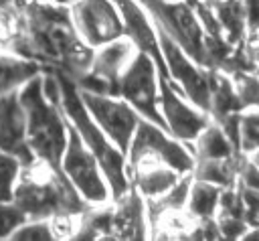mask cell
<instances>
[{
	"label": "cell",
	"instance_id": "obj_12",
	"mask_svg": "<svg viewBox=\"0 0 259 241\" xmlns=\"http://www.w3.org/2000/svg\"><path fill=\"white\" fill-rule=\"evenodd\" d=\"M71 16L81 38L93 49L123 36V20L113 0H75Z\"/></svg>",
	"mask_w": 259,
	"mask_h": 241
},
{
	"label": "cell",
	"instance_id": "obj_35",
	"mask_svg": "<svg viewBox=\"0 0 259 241\" xmlns=\"http://www.w3.org/2000/svg\"><path fill=\"white\" fill-rule=\"evenodd\" d=\"M28 0H0V12H22Z\"/></svg>",
	"mask_w": 259,
	"mask_h": 241
},
{
	"label": "cell",
	"instance_id": "obj_8",
	"mask_svg": "<svg viewBox=\"0 0 259 241\" xmlns=\"http://www.w3.org/2000/svg\"><path fill=\"white\" fill-rule=\"evenodd\" d=\"M69 138L63 154V172L79 190V194L91 205H103L111 198L109 184L103 176V170L91 150L83 144L77 130L67 122Z\"/></svg>",
	"mask_w": 259,
	"mask_h": 241
},
{
	"label": "cell",
	"instance_id": "obj_29",
	"mask_svg": "<svg viewBox=\"0 0 259 241\" xmlns=\"http://www.w3.org/2000/svg\"><path fill=\"white\" fill-rule=\"evenodd\" d=\"M24 221V213L12 200H0V239H10Z\"/></svg>",
	"mask_w": 259,
	"mask_h": 241
},
{
	"label": "cell",
	"instance_id": "obj_5",
	"mask_svg": "<svg viewBox=\"0 0 259 241\" xmlns=\"http://www.w3.org/2000/svg\"><path fill=\"white\" fill-rule=\"evenodd\" d=\"M152 22L162 28L190 59L206 69L210 34L204 30L192 4L182 0H138Z\"/></svg>",
	"mask_w": 259,
	"mask_h": 241
},
{
	"label": "cell",
	"instance_id": "obj_25",
	"mask_svg": "<svg viewBox=\"0 0 259 241\" xmlns=\"http://www.w3.org/2000/svg\"><path fill=\"white\" fill-rule=\"evenodd\" d=\"M239 150L251 154L259 150V107L241 111L239 119Z\"/></svg>",
	"mask_w": 259,
	"mask_h": 241
},
{
	"label": "cell",
	"instance_id": "obj_31",
	"mask_svg": "<svg viewBox=\"0 0 259 241\" xmlns=\"http://www.w3.org/2000/svg\"><path fill=\"white\" fill-rule=\"evenodd\" d=\"M214 219L223 239H243V235L249 231V225L245 219L227 217V215H214Z\"/></svg>",
	"mask_w": 259,
	"mask_h": 241
},
{
	"label": "cell",
	"instance_id": "obj_4",
	"mask_svg": "<svg viewBox=\"0 0 259 241\" xmlns=\"http://www.w3.org/2000/svg\"><path fill=\"white\" fill-rule=\"evenodd\" d=\"M57 81H59V89H61V107L63 113L67 117V122L77 130L79 138L83 140V144L91 150V154L97 158L103 176L109 184V192H111V200L119 198L121 194H125L130 190V176H127V162H125V154L109 140V136L99 128V124L91 117L89 109L85 107L79 87L75 85V81L59 71H53Z\"/></svg>",
	"mask_w": 259,
	"mask_h": 241
},
{
	"label": "cell",
	"instance_id": "obj_3",
	"mask_svg": "<svg viewBox=\"0 0 259 241\" xmlns=\"http://www.w3.org/2000/svg\"><path fill=\"white\" fill-rule=\"evenodd\" d=\"M12 203L24 213L26 221L79 217L93 207L79 194L67 174L55 172L38 160L22 166L12 190Z\"/></svg>",
	"mask_w": 259,
	"mask_h": 241
},
{
	"label": "cell",
	"instance_id": "obj_20",
	"mask_svg": "<svg viewBox=\"0 0 259 241\" xmlns=\"http://www.w3.org/2000/svg\"><path fill=\"white\" fill-rule=\"evenodd\" d=\"M42 67L30 59L0 49V95L20 89L26 81L40 75Z\"/></svg>",
	"mask_w": 259,
	"mask_h": 241
},
{
	"label": "cell",
	"instance_id": "obj_36",
	"mask_svg": "<svg viewBox=\"0 0 259 241\" xmlns=\"http://www.w3.org/2000/svg\"><path fill=\"white\" fill-rule=\"evenodd\" d=\"M182 2H188V4H192L194 6V10H198L202 4H206L208 0H182Z\"/></svg>",
	"mask_w": 259,
	"mask_h": 241
},
{
	"label": "cell",
	"instance_id": "obj_33",
	"mask_svg": "<svg viewBox=\"0 0 259 241\" xmlns=\"http://www.w3.org/2000/svg\"><path fill=\"white\" fill-rule=\"evenodd\" d=\"M243 51L247 55V59L255 65V69L259 71V30L257 32H247L245 38L241 41Z\"/></svg>",
	"mask_w": 259,
	"mask_h": 241
},
{
	"label": "cell",
	"instance_id": "obj_38",
	"mask_svg": "<svg viewBox=\"0 0 259 241\" xmlns=\"http://www.w3.org/2000/svg\"><path fill=\"white\" fill-rule=\"evenodd\" d=\"M49 2H57V4H73L75 0H49Z\"/></svg>",
	"mask_w": 259,
	"mask_h": 241
},
{
	"label": "cell",
	"instance_id": "obj_34",
	"mask_svg": "<svg viewBox=\"0 0 259 241\" xmlns=\"http://www.w3.org/2000/svg\"><path fill=\"white\" fill-rule=\"evenodd\" d=\"M245 6V20H247V32L259 30V0H243Z\"/></svg>",
	"mask_w": 259,
	"mask_h": 241
},
{
	"label": "cell",
	"instance_id": "obj_26",
	"mask_svg": "<svg viewBox=\"0 0 259 241\" xmlns=\"http://www.w3.org/2000/svg\"><path fill=\"white\" fill-rule=\"evenodd\" d=\"M20 170H22L20 160L0 150V200H12V190L20 176Z\"/></svg>",
	"mask_w": 259,
	"mask_h": 241
},
{
	"label": "cell",
	"instance_id": "obj_2",
	"mask_svg": "<svg viewBox=\"0 0 259 241\" xmlns=\"http://www.w3.org/2000/svg\"><path fill=\"white\" fill-rule=\"evenodd\" d=\"M18 95L26 117V142L34 160L65 174L61 162L67 148L69 128L61 107V89L55 73L42 71L32 77L18 89Z\"/></svg>",
	"mask_w": 259,
	"mask_h": 241
},
{
	"label": "cell",
	"instance_id": "obj_17",
	"mask_svg": "<svg viewBox=\"0 0 259 241\" xmlns=\"http://www.w3.org/2000/svg\"><path fill=\"white\" fill-rule=\"evenodd\" d=\"M127 176L130 184L144 198H154L164 194L170 186H174L182 174L162 160L142 158L134 164H127Z\"/></svg>",
	"mask_w": 259,
	"mask_h": 241
},
{
	"label": "cell",
	"instance_id": "obj_32",
	"mask_svg": "<svg viewBox=\"0 0 259 241\" xmlns=\"http://www.w3.org/2000/svg\"><path fill=\"white\" fill-rule=\"evenodd\" d=\"M241 196H243V205H245V221L251 227H259V190L257 188H249L241 182H237Z\"/></svg>",
	"mask_w": 259,
	"mask_h": 241
},
{
	"label": "cell",
	"instance_id": "obj_14",
	"mask_svg": "<svg viewBox=\"0 0 259 241\" xmlns=\"http://www.w3.org/2000/svg\"><path fill=\"white\" fill-rule=\"evenodd\" d=\"M113 2L117 4V10L123 20V36H127L132 41L136 51L146 53L154 61V65L158 69V79L172 81L166 61H164V55H162L156 26H154L150 14L146 12V8L138 0H113Z\"/></svg>",
	"mask_w": 259,
	"mask_h": 241
},
{
	"label": "cell",
	"instance_id": "obj_23",
	"mask_svg": "<svg viewBox=\"0 0 259 241\" xmlns=\"http://www.w3.org/2000/svg\"><path fill=\"white\" fill-rule=\"evenodd\" d=\"M221 186L206 182V180H198L192 176V184H190V192H188V200H186V213L192 219H210L217 215V207H219V196H221Z\"/></svg>",
	"mask_w": 259,
	"mask_h": 241
},
{
	"label": "cell",
	"instance_id": "obj_21",
	"mask_svg": "<svg viewBox=\"0 0 259 241\" xmlns=\"http://www.w3.org/2000/svg\"><path fill=\"white\" fill-rule=\"evenodd\" d=\"M225 38L231 45H237L247 34V20H245V6L243 0H214L208 2Z\"/></svg>",
	"mask_w": 259,
	"mask_h": 241
},
{
	"label": "cell",
	"instance_id": "obj_6",
	"mask_svg": "<svg viewBox=\"0 0 259 241\" xmlns=\"http://www.w3.org/2000/svg\"><path fill=\"white\" fill-rule=\"evenodd\" d=\"M117 97L125 99L142 117L166 130V122L160 111L158 69L146 53L136 51L134 59L123 69L117 81Z\"/></svg>",
	"mask_w": 259,
	"mask_h": 241
},
{
	"label": "cell",
	"instance_id": "obj_28",
	"mask_svg": "<svg viewBox=\"0 0 259 241\" xmlns=\"http://www.w3.org/2000/svg\"><path fill=\"white\" fill-rule=\"evenodd\" d=\"M14 241H53L57 239L53 223L49 219H36V221H24L12 235Z\"/></svg>",
	"mask_w": 259,
	"mask_h": 241
},
{
	"label": "cell",
	"instance_id": "obj_39",
	"mask_svg": "<svg viewBox=\"0 0 259 241\" xmlns=\"http://www.w3.org/2000/svg\"><path fill=\"white\" fill-rule=\"evenodd\" d=\"M208 2H214V0H208Z\"/></svg>",
	"mask_w": 259,
	"mask_h": 241
},
{
	"label": "cell",
	"instance_id": "obj_9",
	"mask_svg": "<svg viewBox=\"0 0 259 241\" xmlns=\"http://www.w3.org/2000/svg\"><path fill=\"white\" fill-rule=\"evenodd\" d=\"M156 26V24H154ZM162 55L170 73V79L176 83V87L182 91V95L208 113L210 103V69L200 67L194 59H190L162 28L156 26Z\"/></svg>",
	"mask_w": 259,
	"mask_h": 241
},
{
	"label": "cell",
	"instance_id": "obj_27",
	"mask_svg": "<svg viewBox=\"0 0 259 241\" xmlns=\"http://www.w3.org/2000/svg\"><path fill=\"white\" fill-rule=\"evenodd\" d=\"M237 95L245 109L259 107V71L255 73H235L231 75Z\"/></svg>",
	"mask_w": 259,
	"mask_h": 241
},
{
	"label": "cell",
	"instance_id": "obj_7",
	"mask_svg": "<svg viewBox=\"0 0 259 241\" xmlns=\"http://www.w3.org/2000/svg\"><path fill=\"white\" fill-rule=\"evenodd\" d=\"M142 158H154V160H162L168 166H172L174 170H178L180 174L192 172L194 168V156L190 152V148L172 138L164 128H160L158 124L140 117L136 132L132 136L130 148L125 152V162L134 164Z\"/></svg>",
	"mask_w": 259,
	"mask_h": 241
},
{
	"label": "cell",
	"instance_id": "obj_1",
	"mask_svg": "<svg viewBox=\"0 0 259 241\" xmlns=\"http://www.w3.org/2000/svg\"><path fill=\"white\" fill-rule=\"evenodd\" d=\"M6 51L38 63L42 71H59L75 83L89 71L95 53L77 32L71 4L49 0H28Z\"/></svg>",
	"mask_w": 259,
	"mask_h": 241
},
{
	"label": "cell",
	"instance_id": "obj_10",
	"mask_svg": "<svg viewBox=\"0 0 259 241\" xmlns=\"http://www.w3.org/2000/svg\"><path fill=\"white\" fill-rule=\"evenodd\" d=\"M136 55V47L127 36H119L107 45L95 49L89 71L75 83L83 91L115 95L117 97V81L123 69Z\"/></svg>",
	"mask_w": 259,
	"mask_h": 241
},
{
	"label": "cell",
	"instance_id": "obj_19",
	"mask_svg": "<svg viewBox=\"0 0 259 241\" xmlns=\"http://www.w3.org/2000/svg\"><path fill=\"white\" fill-rule=\"evenodd\" d=\"M194 156V160H219V158H229L237 152H241L229 136L223 132L219 124L210 119V124L198 134V138L190 144H186Z\"/></svg>",
	"mask_w": 259,
	"mask_h": 241
},
{
	"label": "cell",
	"instance_id": "obj_15",
	"mask_svg": "<svg viewBox=\"0 0 259 241\" xmlns=\"http://www.w3.org/2000/svg\"><path fill=\"white\" fill-rule=\"evenodd\" d=\"M0 150L16 156L22 166L34 162L26 142V117L18 89L0 95Z\"/></svg>",
	"mask_w": 259,
	"mask_h": 241
},
{
	"label": "cell",
	"instance_id": "obj_22",
	"mask_svg": "<svg viewBox=\"0 0 259 241\" xmlns=\"http://www.w3.org/2000/svg\"><path fill=\"white\" fill-rule=\"evenodd\" d=\"M71 239H113L111 235V205H93L77 219V229Z\"/></svg>",
	"mask_w": 259,
	"mask_h": 241
},
{
	"label": "cell",
	"instance_id": "obj_18",
	"mask_svg": "<svg viewBox=\"0 0 259 241\" xmlns=\"http://www.w3.org/2000/svg\"><path fill=\"white\" fill-rule=\"evenodd\" d=\"M243 103L237 95L235 83L231 75L210 69V103H208V115L214 124H223L225 119L239 115L243 111Z\"/></svg>",
	"mask_w": 259,
	"mask_h": 241
},
{
	"label": "cell",
	"instance_id": "obj_24",
	"mask_svg": "<svg viewBox=\"0 0 259 241\" xmlns=\"http://www.w3.org/2000/svg\"><path fill=\"white\" fill-rule=\"evenodd\" d=\"M237 154L229 158H219V160H194L192 176L198 180L212 182L221 188L237 184Z\"/></svg>",
	"mask_w": 259,
	"mask_h": 241
},
{
	"label": "cell",
	"instance_id": "obj_11",
	"mask_svg": "<svg viewBox=\"0 0 259 241\" xmlns=\"http://www.w3.org/2000/svg\"><path fill=\"white\" fill-rule=\"evenodd\" d=\"M79 93H81V99H83L85 107L89 109L91 117L109 136V140L125 154L142 115L121 97L83 91V89H79Z\"/></svg>",
	"mask_w": 259,
	"mask_h": 241
},
{
	"label": "cell",
	"instance_id": "obj_37",
	"mask_svg": "<svg viewBox=\"0 0 259 241\" xmlns=\"http://www.w3.org/2000/svg\"><path fill=\"white\" fill-rule=\"evenodd\" d=\"M249 156H251V160H253V162H255V164L259 166V150H255V152H251Z\"/></svg>",
	"mask_w": 259,
	"mask_h": 241
},
{
	"label": "cell",
	"instance_id": "obj_30",
	"mask_svg": "<svg viewBox=\"0 0 259 241\" xmlns=\"http://www.w3.org/2000/svg\"><path fill=\"white\" fill-rule=\"evenodd\" d=\"M237 182L259 190V166L245 152H239L237 156Z\"/></svg>",
	"mask_w": 259,
	"mask_h": 241
},
{
	"label": "cell",
	"instance_id": "obj_16",
	"mask_svg": "<svg viewBox=\"0 0 259 241\" xmlns=\"http://www.w3.org/2000/svg\"><path fill=\"white\" fill-rule=\"evenodd\" d=\"M111 235L113 239H148L150 225L146 215V198L130 186L125 194L111 200Z\"/></svg>",
	"mask_w": 259,
	"mask_h": 241
},
{
	"label": "cell",
	"instance_id": "obj_13",
	"mask_svg": "<svg viewBox=\"0 0 259 241\" xmlns=\"http://www.w3.org/2000/svg\"><path fill=\"white\" fill-rule=\"evenodd\" d=\"M160 85V111L166 122V132L184 142L190 144L198 138V134L210 124V115L190 103L182 91L174 85V81L158 79Z\"/></svg>",
	"mask_w": 259,
	"mask_h": 241
}]
</instances>
